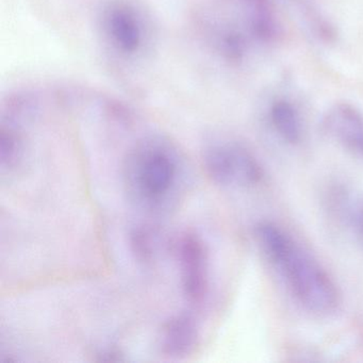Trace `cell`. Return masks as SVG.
I'll list each match as a JSON object with an SVG mask.
<instances>
[{"instance_id":"ba28073f","label":"cell","mask_w":363,"mask_h":363,"mask_svg":"<svg viewBox=\"0 0 363 363\" xmlns=\"http://www.w3.org/2000/svg\"><path fill=\"white\" fill-rule=\"evenodd\" d=\"M243 18L250 35L262 43H272L280 26L269 0H241Z\"/></svg>"},{"instance_id":"4fadbf2b","label":"cell","mask_w":363,"mask_h":363,"mask_svg":"<svg viewBox=\"0 0 363 363\" xmlns=\"http://www.w3.org/2000/svg\"><path fill=\"white\" fill-rule=\"evenodd\" d=\"M99 358L97 361L99 362H116V361H122L124 359L122 358V354L120 352H116V350H104L103 352L99 354Z\"/></svg>"},{"instance_id":"3957f363","label":"cell","mask_w":363,"mask_h":363,"mask_svg":"<svg viewBox=\"0 0 363 363\" xmlns=\"http://www.w3.org/2000/svg\"><path fill=\"white\" fill-rule=\"evenodd\" d=\"M94 24L104 55L120 69L142 67L156 50V18L140 0H103L95 12Z\"/></svg>"},{"instance_id":"8992f818","label":"cell","mask_w":363,"mask_h":363,"mask_svg":"<svg viewBox=\"0 0 363 363\" xmlns=\"http://www.w3.org/2000/svg\"><path fill=\"white\" fill-rule=\"evenodd\" d=\"M329 138L354 156L363 159V112L352 104L339 101L323 116Z\"/></svg>"},{"instance_id":"8fae6325","label":"cell","mask_w":363,"mask_h":363,"mask_svg":"<svg viewBox=\"0 0 363 363\" xmlns=\"http://www.w3.org/2000/svg\"><path fill=\"white\" fill-rule=\"evenodd\" d=\"M24 156V140L12 123H3L0 135V159L4 169H16Z\"/></svg>"},{"instance_id":"30bf717a","label":"cell","mask_w":363,"mask_h":363,"mask_svg":"<svg viewBox=\"0 0 363 363\" xmlns=\"http://www.w3.org/2000/svg\"><path fill=\"white\" fill-rule=\"evenodd\" d=\"M288 3L295 8L297 13L303 21L307 28L312 31L314 37L324 42H333L335 38V30L326 16L320 11L313 0H288Z\"/></svg>"},{"instance_id":"277c9868","label":"cell","mask_w":363,"mask_h":363,"mask_svg":"<svg viewBox=\"0 0 363 363\" xmlns=\"http://www.w3.org/2000/svg\"><path fill=\"white\" fill-rule=\"evenodd\" d=\"M203 167L212 182L222 186L252 188L264 174L256 157L235 142H214L203 152Z\"/></svg>"},{"instance_id":"52a82bcc","label":"cell","mask_w":363,"mask_h":363,"mask_svg":"<svg viewBox=\"0 0 363 363\" xmlns=\"http://www.w3.org/2000/svg\"><path fill=\"white\" fill-rule=\"evenodd\" d=\"M199 341V327L190 314H176L163 324L161 352L169 358L182 359L190 356L196 350Z\"/></svg>"},{"instance_id":"7a4b0ae2","label":"cell","mask_w":363,"mask_h":363,"mask_svg":"<svg viewBox=\"0 0 363 363\" xmlns=\"http://www.w3.org/2000/svg\"><path fill=\"white\" fill-rule=\"evenodd\" d=\"M255 237L306 310L328 315L337 309L341 296L335 281L286 231L275 223L261 222L255 228Z\"/></svg>"},{"instance_id":"5b68a950","label":"cell","mask_w":363,"mask_h":363,"mask_svg":"<svg viewBox=\"0 0 363 363\" xmlns=\"http://www.w3.org/2000/svg\"><path fill=\"white\" fill-rule=\"evenodd\" d=\"M177 255L184 296L190 303H203L209 289L207 250L203 240L186 231L178 240Z\"/></svg>"},{"instance_id":"9c48e42d","label":"cell","mask_w":363,"mask_h":363,"mask_svg":"<svg viewBox=\"0 0 363 363\" xmlns=\"http://www.w3.org/2000/svg\"><path fill=\"white\" fill-rule=\"evenodd\" d=\"M269 118L275 133L290 145L301 143L303 137V124L297 106L284 97L272 101Z\"/></svg>"},{"instance_id":"5bb4252c","label":"cell","mask_w":363,"mask_h":363,"mask_svg":"<svg viewBox=\"0 0 363 363\" xmlns=\"http://www.w3.org/2000/svg\"><path fill=\"white\" fill-rule=\"evenodd\" d=\"M361 223H362V228H363V212H362V216H361Z\"/></svg>"},{"instance_id":"7c38bea8","label":"cell","mask_w":363,"mask_h":363,"mask_svg":"<svg viewBox=\"0 0 363 363\" xmlns=\"http://www.w3.org/2000/svg\"><path fill=\"white\" fill-rule=\"evenodd\" d=\"M129 241L131 250L140 262H152L157 248L156 233L152 229L145 226L137 227L131 231Z\"/></svg>"},{"instance_id":"6da1fadb","label":"cell","mask_w":363,"mask_h":363,"mask_svg":"<svg viewBox=\"0 0 363 363\" xmlns=\"http://www.w3.org/2000/svg\"><path fill=\"white\" fill-rule=\"evenodd\" d=\"M186 167L184 154L169 138H142L124 160L123 176L129 199L147 211L167 210L184 190Z\"/></svg>"}]
</instances>
